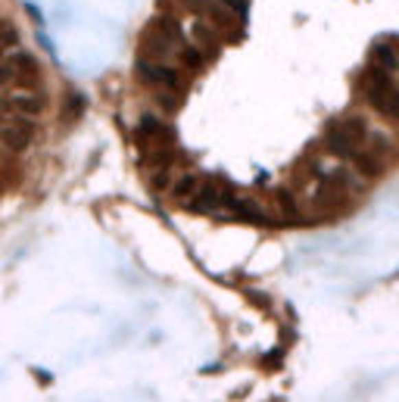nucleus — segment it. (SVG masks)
I'll use <instances>...</instances> for the list:
<instances>
[{
    "label": "nucleus",
    "mask_w": 399,
    "mask_h": 402,
    "mask_svg": "<svg viewBox=\"0 0 399 402\" xmlns=\"http://www.w3.org/2000/svg\"><path fill=\"white\" fill-rule=\"evenodd\" d=\"M362 97L380 119L399 125V82L390 72L368 66L362 72Z\"/></svg>",
    "instance_id": "obj_1"
},
{
    "label": "nucleus",
    "mask_w": 399,
    "mask_h": 402,
    "mask_svg": "<svg viewBox=\"0 0 399 402\" xmlns=\"http://www.w3.org/2000/svg\"><path fill=\"white\" fill-rule=\"evenodd\" d=\"M356 172H321L318 178H312L309 191H306V206L315 212H331L337 206H343L352 197V185H356Z\"/></svg>",
    "instance_id": "obj_2"
},
{
    "label": "nucleus",
    "mask_w": 399,
    "mask_h": 402,
    "mask_svg": "<svg viewBox=\"0 0 399 402\" xmlns=\"http://www.w3.org/2000/svg\"><path fill=\"white\" fill-rule=\"evenodd\" d=\"M47 109V97L34 84H19V88L0 91V119H41Z\"/></svg>",
    "instance_id": "obj_3"
},
{
    "label": "nucleus",
    "mask_w": 399,
    "mask_h": 402,
    "mask_svg": "<svg viewBox=\"0 0 399 402\" xmlns=\"http://www.w3.org/2000/svg\"><path fill=\"white\" fill-rule=\"evenodd\" d=\"M135 75L144 88L153 91H184V72L178 66H172L169 60H153V56H137L135 60Z\"/></svg>",
    "instance_id": "obj_4"
},
{
    "label": "nucleus",
    "mask_w": 399,
    "mask_h": 402,
    "mask_svg": "<svg viewBox=\"0 0 399 402\" xmlns=\"http://www.w3.org/2000/svg\"><path fill=\"white\" fill-rule=\"evenodd\" d=\"M237 200V191L228 185V181H222V178H203L200 181V187H196V193L190 197V203L184 206V209H194V212H216V215H228L231 206H234Z\"/></svg>",
    "instance_id": "obj_5"
},
{
    "label": "nucleus",
    "mask_w": 399,
    "mask_h": 402,
    "mask_svg": "<svg viewBox=\"0 0 399 402\" xmlns=\"http://www.w3.org/2000/svg\"><path fill=\"white\" fill-rule=\"evenodd\" d=\"M41 75V60L28 50H13V54L0 56V91L32 84Z\"/></svg>",
    "instance_id": "obj_6"
},
{
    "label": "nucleus",
    "mask_w": 399,
    "mask_h": 402,
    "mask_svg": "<svg viewBox=\"0 0 399 402\" xmlns=\"http://www.w3.org/2000/svg\"><path fill=\"white\" fill-rule=\"evenodd\" d=\"M34 143L32 119H0V147L7 153H25Z\"/></svg>",
    "instance_id": "obj_7"
},
{
    "label": "nucleus",
    "mask_w": 399,
    "mask_h": 402,
    "mask_svg": "<svg viewBox=\"0 0 399 402\" xmlns=\"http://www.w3.org/2000/svg\"><path fill=\"white\" fill-rule=\"evenodd\" d=\"M137 143H141L144 150H156V147H172V128L163 116H147L137 119Z\"/></svg>",
    "instance_id": "obj_8"
},
{
    "label": "nucleus",
    "mask_w": 399,
    "mask_h": 402,
    "mask_svg": "<svg viewBox=\"0 0 399 402\" xmlns=\"http://www.w3.org/2000/svg\"><path fill=\"white\" fill-rule=\"evenodd\" d=\"M184 34H187V41L194 44L196 50H203L206 56H216L218 50H222V32H218L209 19H203V16H194V19L187 22V28H184Z\"/></svg>",
    "instance_id": "obj_9"
},
{
    "label": "nucleus",
    "mask_w": 399,
    "mask_h": 402,
    "mask_svg": "<svg viewBox=\"0 0 399 402\" xmlns=\"http://www.w3.org/2000/svg\"><path fill=\"white\" fill-rule=\"evenodd\" d=\"M190 10H194L196 16H203V19H209L212 25L218 28V32H231V28L237 25V19L234 16L237 13H231L228 7H225L222 0H184Z\"/></svg>",
    "instance_id": "obj_10"
},
{
    "label": "nucleus",
    "mask_w": 399,
    "mask_h": 402,
    "mask_svg": "<svg viewBox=\"0 0 399 402\" xmlns=\"http://www.w3.org/2000/svg\"><path fill=\"white\" fill-rule=\"evenodd\" d=\"M346 163L352 165V172H356L362 181H372V178L384 175V156H380V153H374L372 147H358V150L352 153Z\"/></svg>",
    "instance_id": "obj_11"
},
{
    "label": "nucleus",
    "mask_w": 399,
    "mask_h": 402,
    "mask_svg": "<svg viewBox=\"0 0 399 402\" xmlns=\"http://www.w3.org/2000/svg\"><path fill=\"white\" fill-rule=\"evenodd\" d=\"M321 143H325V150H328V156H337V159H350L352 153L358 150V143L352 141L350 134H346L343 128H340L337 122L331 125V128L325 131V137H321Z\"/></svg>",
    "instance_id": "obj_12"
},
{
    "label": "nucleus",
    "mask_w": 399,
    "mask_h": 402,
    "mask_svg": "<svg viewBox=\"0 0 399 402\" xmlns=\"http://www.w3.org/2000/svg\"><path fill=\"white\" fill-rule=\"evenodd\" d=\"M175 60H178V69H181V72H187V75H196V72H203V69H206L209 56H206L203 50H196L190 41H184L181 47L175 50Z\"/></svg>",
    "instance_id": "obj_13"
},
{
    "label": "nucleus",
    "mask_w": 399,
    "mask_h": 402,
    "mask_svg": "<svg viewBox=\"0 0 399 402\" xmlns=\"http://www.w3.org/2000/svg\"><path fill=\"white\" fill-rule=\"evenodd\" d=\"M372 66L384 69V72H399V47L393 41H378L372 47Z\"/></svg>",
    "instance_id": "obj_14"
},
{
    "label": "nucleus",
    "mask_w": 399,
    "mask_h": 402,
    "mask_svg": "<svg viewBox=\"0 0 399 402\" xmlns=\"http://www.w3.org/2000/svg\"><path fill=\"white\" fill-rule=\"evenodd\" d=\"M200 181H203V178L196 175V172H184V175L172 178V187H169L172 200H175V203H181V206H187L190 197L196 193V187H200Z\"/></svg>",
    "instance_id": "obj_15"
},
{
    "label": "nucleus",
    "mask_w": 399,
    "mask_h": 402,
    "mask_svg": "<svg viewBox=\"0 0 399 402\" xmlns=\"http://www.w3.org/2000/svg\"><path fill=\"white\" fill-rule=\"evenodd\" d=\"M337 125L352 137V141L358 143V147H365V143H368V134H372V128H368V122L362 116H356V113H350V116H340Z\"/></svg>",
    "instance_id": "obj_16"
},
{
    "label": "nucleus",
    "mask_w": 399,
    "mask_h": 402,
    "mask_svg": "<svg viewBox=\"0 0 399 402\" xmlns=\"http://www.w3.org/2000/svg\"><path fill=\"white\" fill-rule=\"evenodd\" d=\"M178 103H181V94H175V91H156V106H159L163 116H175Z\"/></svg>",
    "instance_id": "obj_17"
},
{
    "label": "nucleus",
    "mask_w": 399,
    "mask_h": 402,
    "mask_svg": "<svg viewBox=\"0 0 399 402\" xmlns=\"http://www.w3.org/2000/svg\"><path fill=\"white\" fill-rule=\"evenodd\" d=\"M19 44V32H16V25H0V56H7L10 47H16Z\"/></svg>",
    "instance_id": "obj_18"
}]
</instances>
